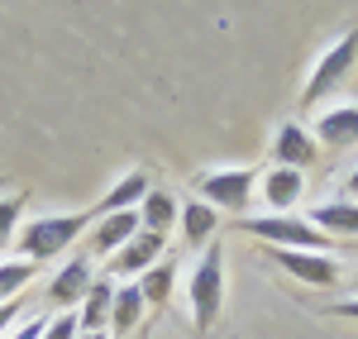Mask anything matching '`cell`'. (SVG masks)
<instances>
[{
    "instance_id": "484cf974",
    "label": "cell",
    "mask_w": 358,
    "mask_h": 339,
    "mask_svg": "<svg viewBox=\"0 0 358 339\" xmlns=\"http://www.w3.org/2000/svg\"><path fill=\"white\" fill-rule=\"evenodd\" d=\"M344 192H349V196H358V172L349 177V182H344Z\"/></svg>"
},
{
    "instance_id": "7402d4cb",
    "label": "cell",
    "mask_w": 358,
    "mask_h": 339,
    "mask_svg": "<svg viewBox=\"0 0 358 339\" xmlns=\"http://www.w3.org/2000/svg\"><path fill=\"white\" fill-rule=\"evenodd\" d=\"M82 335V325H77V311H62L57 320H48V330L38 339H77Z\"/></svg>"
},
{
    "instance_id": "6da1fadb",
    "label": "cell",
    "mask_w": 358,
    "mask_h": 339,
    "mask_svg": "<svg viewBox=\"0 0 358 339\" xmlns=\"http://www.w3.org/2000/svg\"><path fill=\"white\" fill-rule=\"evenodd\" d=\"M187 301H192V325L206 335L215 320H220V306H224V249L210 244L201 263L192 268V287H187Z\"/></svg>"
},
{
    "instance_id": "30bf717a",
    "label": "cell",
    "mask_w": 358,
    "mask_h": 339,
    "mask_svg": "<svg viewBox=\"0 0 358 339\" xmlns=\"http://www.w3.org/2000/svg\"><path fill=\"white\" fill-rule=\"evenodd\" d=\"M273 153H277V168H296L306 172L310 163H315V134H306L301 124H282L277 129V143H273Z\"/></svg>"
},
{
    "instance_id": "7a4b0ae2",
    "label": "cell",
    "mask_w": 358,
    "mask_h": 339,
    "mask_svg": "<svg viewBox=\"0 0 358 339\" xmlns=\"http://www.w3.org/2000/svg\"><path fill=\"white\" fill-rule=\"evenodd\" d=\"M239 229L244 234H253V239H268L273 249H306V254H330L334 239L325 234V229H315L306 215H258V220H239Z\"/></svg>"
},
{
    "instance_id": "3957f363",
    "label": "cell",
    "mask_w": 358,
    "mask_h": 339,
    "mask_svg": "<svg viewBox=\"0 0 358 339\" xmlns=\"http://www.w3.org/2000/svg\"><path fill=\"white\" fill-rule=\"evenodd\" d=\"M82 229H86V215H38L20 229V249H24L29 263H48L67 244H77Z\"/></svg>"
},
{
    "instance_id": "9a60e30c",
    "label": "cell",
    "mask_w": 358,
    "mask_h": 339,
    "mask_svg": "<svg viewBox=\"0 0 358 339\" xmlns=\"http://www.w3.org/2000/svg\"><path fill=\"white\" fill-rule=\"evenodd\" d=\"M148 192H153V187H148V177H143V172H129V177H120L110 192L101 196V205H96V210H101V215H115V210H138V201L148 196Z\"/></svg>"
},
{
    "instance_id": "603a6c76",
    "label": "cell",
    "mask_w": 358,
    "mask_h": 339,
    "mask_svg": "<svg viewBox=\"0 0 358 339\" xmlns=\"http://www.w3.org/2000/svg\"><path fill=\"white\" fill-rule=\"evenodd\" d=\"M20 311H24V301L15 296V301H0V339L15 330V320H20Z\"/></svg>"
},
{
    "instance_id": "ba28073f",
    "label": "cell",
    "mask_w": 358,
    "mask_h": 339,
    "mask_svg": "<svg viewBox=\"0 0 358 339\" xmlns=\"http://www.w3.org/2000/svg\"><path fill=\"white\" fill-rule=\"evenodd\" d=\"M301 192H306V172H296V168H273L258 182V196H263V205H268L273 215H287V210L301 201Z\"/></svg>"
},
{
    "instance_id": "e0dca14e",
    "label": "cell",
    "mask_w": 358,
    "mask_h": 339,
    "mask_svg": "<svg viewBox=\"0 0 358 339\" xmlns=\"http://www.w3.org/2000/svg\"><path fill=\"white\" fill-rule=\"evenodd\" d=\"M143 291H138V282H120L115 287V306H110V325L124 335V330H134L138 325V315H143Z\"/></svg>"
},
{
    "instance_id": "9c48e42d",
    "label": "cell",
    "mask_w": 358,
    "mask_h": 339,
    "mask_svg": "<svg viewBox=\"0 0 358 339\" xmlns=\"http://www.w3.org/2000/svg\"><path fill=\"white\" fill-rule=\"evenodd\" d=\"M91 282H96V273H91V263L86 258H72L62 273H57L53 282H48V296H53L57 311H72L77 301H82L86 291H91Z\"/></svg>"
},
{
    "instance_id": "277c9868",
    "label": "cell",
    "mask_w": 358,
    "mask_h": 339,
    "mask_svg": "<svg viewBox=\"0 0 358 339\" xmlns=\"http://www.w3.org/2000/svg\"><path fill=\"white\" fill-rule=\"evenodd\" d=\"M354 57H358V29H354V34H344L330 53L315 62V72H310V82H306V91H301V106H315V101H325L330 91H339L344 77L354 72Z\"/></svg>"
},
{
    "instance_id": "ffe728a7",
    "label": "cell",
    "mask_w": 358,
    "mask_h": 339,
    "mask_svg": "<svg viewBox=\"0 0 358 339\" xmlns=\"http://www.w3.org/2000/svg\"><path fill=\"white\" fill-rule=\"evenodd\" d=\"M38 273V263H0V301H15V291H24Z\"/></svg>"
},
{
    "instance_id": "5bb4252c",
    "label": "cell",
    "mask_w": 358,
    "mask_h": 339,
    "mask_svg": "<svg viewBox=\"0 0 358 339\" xmlns=\"http://www.w3.org/2000/svg\"><path fill=\"white\" fill-rule=\"evenodd\" d=\"M110 306H115V282H91V291L82 296V315H77V325H82V335H101V325H110Z\"/></svg>"
},
{
    "instance_id": "52a82bcc",
    "label": "cell",
    "mask_w": 358,
    "mask_h": 339,
    "mask_svg": "<svg viewBox=\"0 0 358 339\" xmlns=\"http://www.w3.org/2000/svg\"><path fill=\"white\" fill-rule=\"evenodd\" d=\"M273 258L292 273L301 277L306 287H334L339 282V263L330 254H306V249H273Z\"/></svg>"
},
{
    "instance_id": "7c38bea8",
    "label": "cell",
    "mask_w": 358,
    "mask_h": 339,
    "mask_svg": "<svg viewBox=\"0 0 358 339\" xmlns=\"http://www.w3.org/2000/svg\"><path fill=\"white\" fill-rule=\"evenodd\" d=\"M310 225L330 239H358V201H325L310 210Z\"/></svg>"
},
{
    "instance_id": "cb8c5ba5",
    "label": "cell",
    "mask_w": 358,
    "mask_h": 339,
    "mask_svg": "<svg viewBox=\"0 0 358 339\" xmlns=\"http://www.w3.org/2000/svg\"><path fill=\"white\" fill-rule=\"evenodd\" d=\"M43 330H48V320H43V315H34V320H24L20 330H10V335H5V339H38V335H43Z\"/></svg>"
},
{
    "instance_id": "4316f807",
    "label": "cell",
    "mask_w": 358,
    "mask_h": 339,
    "mask_svg": "<svg viewBox=\"0 0 358 339\" xmlns=\"http://www.w3.org/2000/svg\"><path fill=\"white\" fill-rule=\"evenodd\" d=\"M77 339H106V335H77Z\"/></svg>"
},
{
    "instance_id": "d6986e66",
    "label": "cell",
    "mask_w": 358,
    "mask_h": 339,
    "mask_svg": "<svg viewBox=\"0 0 358 339\" xmlns=\"http://www.w3.org/2000/svg\"><path fill=\"white\" fill-rule=\"evenodd\" d=\"M172 277H177V268H172V263H153V268L138 277L143 301H148V306H163L167 296H172Z\"/></svg>"
},
{
    "instance_id": "8992f818",
    "label": "cell",
    "mask_w": 358,
    "mask_h": 339,
    "mask_svg": "<svg viewBox=\"0 0 358 339\" xmlns=\"http://www.w3.org/2000/svg\"><path fill=\"white\" fill-rule=\"evenodd\" d=\"M163 244H167V234H158V229H138L124 249H115L110 277H143V273L163 258Z\"/></svg>"
},
{
    "instance_id": "8fae6325",
    "label": "cell",
    "mask_w": 358,
    "mask_h": 339,
    "mask_svg": "<svg viewBox=\"0 0 358 339\" xmlns=\"http://www.w3.org/2000/svg\"><path fill=\"white\" fill-rule=\"evenodd\" d=\"M315 139L330 143V148H354L358 143V106H334V110H325L320 120H315Z\"/></svg>"
},
{
    "instance_id": "d4e9b609",
    "label": "cell",
    "mask_w": 358,
    "mask_h": 339,
    "mask_svg": "<svg viewBox=\"0 0 358 339\" xmlns=\"http://www.w3.org/2000/svg\"><path fill=\"white\" fill-rule=\"evenodd\" d=\"M334 315H349V320H358V301H339V306H334Z\"/></svg>"
},
{
    "instance_id": "44dd1931",
    "label": "cell",
    "mask_w": 358,
    "mask_h": 339,
    "mask_svg": "<svg viewBox=\"0 0 358 339\" xmlns=\"http://www.w3.org/2000/svg\"><path fill=\"white\" fill-rule=\"evenodd\" d=\"M20 210H24V196H0V258L15 244V220H20Z\"/></svg>"
},
{
    "instance_id": "4fadbf2b",
    "label": "cell",
    "mask_w": 358,
    "mask_h": 339,
    "mask_svg": "<svg viewBox=\"0 0 358 339\" xmlns=\"http://www.w3.org/2000/svg\"><path fill=\"white\" fill-rule=\"evenodd\" d=\"M138 229H143L138 210H115V215H106V220L96 225L91 244H96V254H115V249H124V244L134 239Z\"/></svg>"
},
{
    "instance_id": "2e32d148",
    "label": "cell",
    "mask_w": 358,
    "mask_h": 339,
    "mask_svg": "<svg viewBox=\"0 0 358 339\" xmlns=\"http://www.w3.org/2000/svg\"><path fill=\"white\" fill-rule=\"evenodd\" d=\"M177 220H182V239L192 244V249H201L210 234H215V205H206V201H187L182 210H177Z\"/></svg>"
},
{
    "instance_id": "ac0fdd59",
    "label": "cell",
    "mask_w": 358,
    "mask_h": 339,
    "mask_svg": "<svg viewBox=\"0 0 358 339\" xmlns=\"http://www.w3.org/2000/svg\"><path fill=\"white\" fill-rule=\"evenodd\" d=\"M138 220H143V229L167 234V229H172V220H177V201L167 196V192H148V196L138 201Z\"/></svg>"
},
{
    "instance_id": "5b68a950",
    "label": "cell",
    "mask_w": 358,
    "mask_h": 339,
    "mask_svg": "<svg viewBox=\"0 0 358 339\" xmlns=\"http://www.w3.org/2000/svg\"><path fill=\"white\" fill-rule=\"evenodd\" d=\"M196 187H201L206 205H215V210H248V201L258 192V177L248 168H215V172H206Z\"/></svg>"
}]
</instances>
